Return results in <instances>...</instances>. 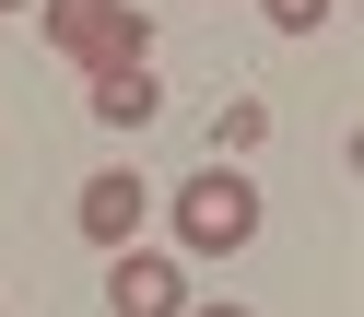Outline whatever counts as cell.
Masks as SVG:
<instances>
[{"mask_svg":"<svg viewBox=\"0 0 364 317\" xmlns=\"http://www.w3.org/2000/svg\"><path fill=\"white\" fill-rule=\"evenodd\" d=\"M212 141H223V153H259V141H270V106H259V95H235V106L212 118Z\"/></svg>","mask_w":364,"mask_h":317,"instance_id":"8992f818","label":"cell"},{"mask_svg":"<svg viewBox=\"0 0 364 317\" xmlns=\"http://www.w3.org/2000/svg\"><path fill=\"white\" fill-rule=\"evenodd\" d=\"M0 12H36V0H0Z\"/></svg>","mask_w":364,"mask_h":317,"instance_id":"9c48e42d","label":"cell"},{"mask_svg":"<svg viewBox=\"0 0 364 317\" xmlns=\"http://www.w3.org/2000/svg\"><path fill=\"white\" fill-rule=\"evenodd\" d=\"M82 118H106V129H153V118H165L153 59H141V71H82Z\"/></svg>","mask_w":364,"mask_h":317,"instance_id":"5b68a950","label":"cell"},{"mask_svg":"<svg viewBox=\"0 0 364 317\" xmlns=\"http://www.w3.org/2000/svg\"><path fill=\"white\" fill-rule=\"evenodd\" d=\"M106 317H188V270L165 247H106Z\"/></svg>","mask_w":364,"mask_h":317,"instance_id":"3957f363","label":"cell"},{"mask_svg":"<svg viewBox=\"0 0 364 317\" xmlns=\"http://www.w3.org/2000/svg\"><path fill=\"white\" fill-rule=\"evenodd\" d=\"M188 317H247V306H188Z\"/></svg>","mask_w":364,"mask_h":317,"instance_id":"ba28073f","label":"cell"},{"mask_svg":"<svg viewBox=\"0 0 364 317\" xmlns=\"http://www.w3.org/2000/svg\"><path fill=\"white\" fill-rule=\"evenodd\" d=\"M71 223H82L95 247H129V235L153 223V188H141V165H95V176L71 188Z\"/></svg>","mask_w":364,"mask_h":317,"instance_id":"277c9868","label":"cell"},{"mask_svg":"<svg viewBox=\"0 0 364 317\" xmlns=\"http://www.w3.org/2000/svg\"><path fill=\"white\" fill-rule=\"evenodd\" d=\"M0 317H12V306H0Z\"/></svg>","mask_w":364,"mask_h":317,"instance_id":"30bf717a","label":"cell"},{"mask_svg":"<svg viewBox=\"0 0 364 317\" xmlns=\"http://www.w3.org/2000/svg\"><path fill=\"white\" fill-rule=\"evenodd\" d=\"M259 12H270V24H282V36H317V24H329V12H341V0H259Z\"/></svg>","mask_w":364,"mask_h":317,"instance_id":"52a82bcc","label":"cell"},{"mask_svg":"<svg viewBox=\"0 0 364 317\" xmlns=\"http://www.w3.org/2000/svg\"><path fill=\"white\" fill-rule=\"evenodd\" d=\"M36 24L71 71H141L153 59V12L141 0H36Z\"/></svg>","mask_w":364,"mask_h":317,"instance_id":"6da1fadb","label":"cell"},{"mask_svg":"<svg viewBox=\"0 0 364 317\" xmlns=\"http://www.w3.org/2000/svg\"><path fill=\"white\" fill-rule=\"evenodd\" d=\"M165 223H176V259H247V247H259V188H247L235 165H200L188 188L165 200Z\"/></svg>","mask_w":364,"mask_h":317,"instance_id":"7a4b0ae2","label":"cell"}]
</instances>
